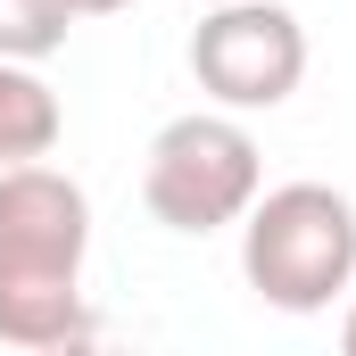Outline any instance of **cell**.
Here are the masks:
<instances>
[{
    "mask_svg": "<svg viewBox=\"0 0 356 356\" xmlns=\"http://www.w3.org/2000/svg\"><path fill=\"white\" fill-rule=\"evenodd\" d=\"M83 257H91L83 182L42 166V158L0 166V340L8 348H75V340H91Z\"/></svg>",
    "mask_w": 356,
    "mask_h": 356,
    "instance_id": "cell-1",
    "label": "cell"
},
{
    "mask_svg": "<svg viewBox=\"0 0 356 356\" xmlns=\"http://www.w3.org/2000/svg\"><path fill=\"white\" fill-rule=\"evenodd\" d=\"M241 273L282 315H323L356 282V199L332 182L257 191L241 216Z\"/></svg>",
    "mask_w": 356,
    "mask_h": 356,
    "instance_id": "cell-2",
    "label": "cell"
},
{
    "mask_svg": "<svg viewBox=\"0 0 356 356\" xmlns=\"http://www.w3.org/2000/svg\"><path fill=\"white\" fill-rule=\"evenodd\" d=\"M257 191H266V158L232 108H191L158 124L149 166H141V207L166 232H224L249 216Z\"/></svg>",
    "mask_w": 356,
    "mask_h": 356,
    "instance_id": "cell-3",
    "label": "cell"
},
{
    "mask_svg": "<svg viewBox=\"0 0 356 356\" xmlns=\"http://www.w3.org/2000/svg\"><path fill=\"white\" fill-rule=\"evenodd\" d=\"M191 75L216 108L257 116L307 83V25L282 0H216L191 33Z\"/></svg>",
    "mask_w": 356,
    "mask_h": 356,
    "instance_id": "cell-4",
    "label": "cell"
},
{
    "mask_svg": "<svg viewBox=\"0 0 356 356\" xmlns=\"http://www.w3.org/2000/svg\"><path fill=\"white\" fill-rule=\"evenodd\" d=\"M58 91L42 83L25 58H0V166H25V158H50L58 149Z\"/></svg>",
    "mask_w": 356,
    "mask_h": 356,
    "instance_id": "cell-5",
    "label": "cell"
},
{
    "mask_svg": "<svg viewBox=\"0 0 356 356\" xmlns=\"http://www.w3.org/2000/svg\"><path fill=\"white\" fill-rule=\"evenodd\" d=\"M67 25H75L67 0H0V58L42 67L50 50H67Z\"/></svg>",
    "mask_w": 356,
    "mask_h": 356,
    "instance_id": "cell-6",
    "label": "cell"
},
{
    "mask_svg": "<svg viewBox=\"0 0 356 356\" xmlns=\"http://www.w3.org/2000/svg\"><path fill=\"white\" fill-rule=\"evenodd\" d=\"M75 17H116V8H133V0H67Z\"/></svg>",
    "mask_w": 356,
    "mask_h": 356,
    "instance_id": "cell-7",
    "label": "cell"
},
{
    "mask_svg": "<svg viewBox=\"0 0 356 356\" xmlns=\"http://www.w3.org/2000/svg\"><path fill=\"white\" fill-rule=\"evenodd\" d=\"M340 348H348V356H356V307H348V323H340Z\"/></svg>",
    "mask_w": 356,
    "mask_h": 356,
    "instance_id": "cell-8",
    "label": "cell"
}]
</instances>
